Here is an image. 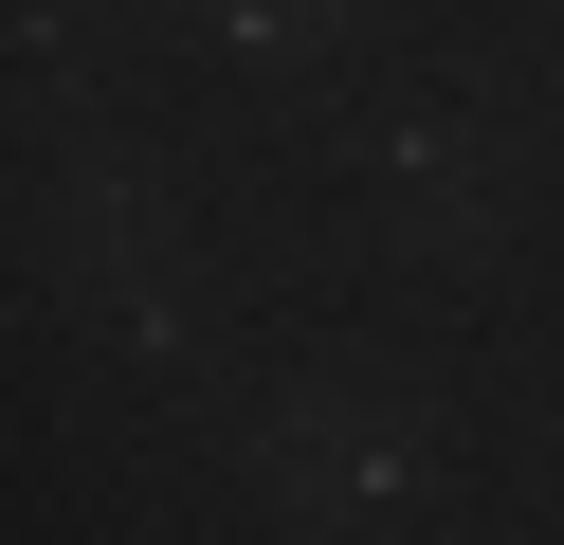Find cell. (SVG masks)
<instances>
[{
    "instance_id": "obj_1",
    "label": "cell",
    "mask_w": 564,
    "mask_h": 545,
    "mask_svg": "<svg viewBox=\"0 0 564 545\" xmlns=\"http://www.w3.org/2000/svg\"><path fill=\"white\" fill-rule=\"evenodd\" d=\"M273 472H292V509H401L419 491V418L382 382H310L273 418Z\"/></svg>"
},
{
    "instance_id": "obj_2",
    "label": "cell",
    "mask_w": 564,
    "mask_h": 545,
    "mask_svg": "<svg viewBox=\"0 0 564 545\" xmlns=\"http://www.w3.org/2000/svg\"><path fill=\"white\" fill-rule=\"evenodd\" d=\"M382 200H419L437 237H474V218H491V164H474V128H455V109H401V128H382Z\"/></svg>"
},
{
    "instance_id": "obj_3",
    "label": "cell",
    "mask_w": 564,
    "mask_h": 545,
    "mask_svg": "<svg viewBox=\"0 0 564 545\" xmlns=\"http://www.w3.org/2000/svg\"><path fill=\"white\" fill-rule=\"evenodd\" d=\"M219 19H237V36H328L346 0H219Z\"/></svg>"
}]
</instances>
